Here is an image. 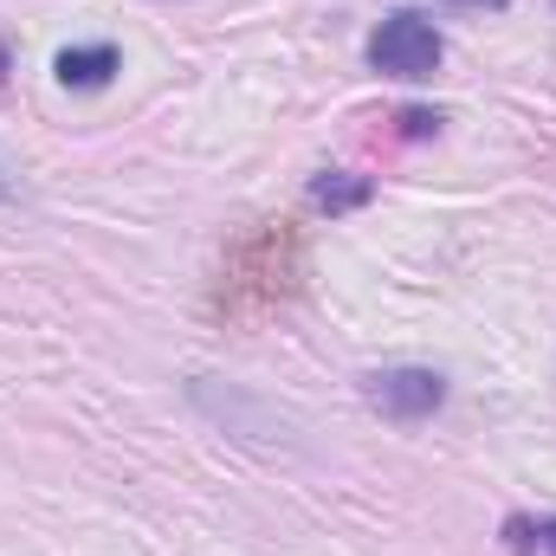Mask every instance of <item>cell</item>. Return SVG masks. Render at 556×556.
<instances>
[{
    "label": "cell",
    "instance_id": "obj_3",
    "mask_svg": "<svg viewBox=\"0 0 556 556\" xmlns=\"http://www.w3.org/2000/svg\"><path fill=\"white\" fill-rule=\"evenodd\" d=\"M117 65H124V59H117V46H104V39H98V46H65V52L52 59V72H59L65 91H104V85L117 78Z\"/></svg>",
    "mask_w": 556,
    "mask_h": 556
},
{
    "label": "cell",
    "instance_id": "obj_1",
    "mask_svg": "<svg viewBox=\"0 0 556 556\" xmlns=\"http://www.w3.org/2000/svg\"><path fill=\"white\" fill-rule=\"evenodd\" d=\"M440 52H446L440 26L420 20V13H389V20L369 33V65H376L382 78H433V72H440Z\"/></svg>",
    "mask_w": 556,
    "mask_h": 556
},
{
    "label": "cell",
    "instance_id": "obj_5",
    "mask_svg": "<svg viewBox=\"0 0 556 556\" xmlns=\"http://www.w3.org/2000/svg\"><path fill=\"white\" fill-rule=\"evenodd\" d=\"M505 538H511V551H544V556H556V518H544V525L511 518V525H505Z\"/></svg>",
    "mask_w": 556,
    "mask_h": 556
},
{
    "label": "cell",
    "instance_id": "obj_2",
    "mask_svg": "<svg viewBox=\"0 0 556 556\" xmlns=\"http://www.w3.org/2000/svg\"><path fill=\"white\" fill-rule=\"evenodd\" d=\"M363 395H369L376 415H389V420H427V415H440V402H446V376L402 363V369L363 376Z\"/></svg>",
    "mask_w": 556,
    "mask_h": 556
},
{
    "label": "cell",
    "instance_id": "obj_4",
    "mask_svg": "<svg viewBox=\"0 0 556 556\" xmlns=\"http://www.w3.org/2000/svg\"><path fill=\"white\" fill-rule=\"evenodd\" d=\"M369 194H376V181H369V175H350V168H330V175H317V181H311V201H317V207H330V214L369 207Z\"/></svg>",
    "mask_w": 556,
    "mask_h": 556
},
{
    "label": "cell",
    "instance_id": "obj_6",
    "mask_svg": "<svg viewBox=\"0 0 556 556\" xmlns=\"http://www.w3.org/2000/svg\"><path fill=\"white\" fill-rule=\"evenodd\" d=\"M433 130H440L433 111H402V137H433Z\"/></svg>",
    "mask_w": 556,
    "mask_h": 556
},
{
    "label": "cell",
    "instance_id": "obj_7",
    "mask_svg": "<svg viewBox=\"0 0 556 556\" xmlns=\"http://www.w3.org/2000/svg\"><path fill=\"white\" fill-rule=\"evenodd\" d=\"M453 7H505V0H453Z\"/></svg>",
    "mask_w": 556,
    "mask_h": 556
}]
</instances>
